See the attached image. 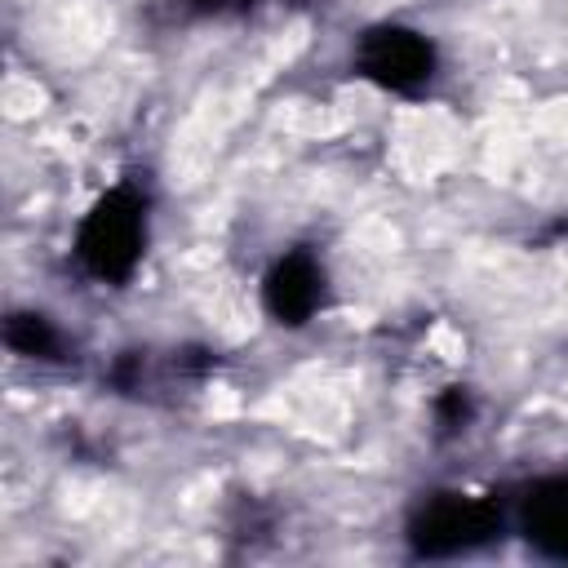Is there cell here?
Wrapping results in <instances>:
<instances>
[{
    "label": "cell",
    "instance_id": "5b68a950",
    "mask_svg": "<svg viewBox=\"0 0 568 568\" xmlns=\"http://www.w3.org/2000/svg\"><path fill=\"white\" fill-rule=\"evenodd\" d=\"M519 528L541 555L568 559V479H546L528 488L519 506Z\"/></svg>",
    "mask_w": 568,
    "mask_h": 568
},
{
    "label": "cell",
    "instance_id": "7a4b0ae2",
    "mask_svg": "<svg viewBox=\"0 0 568 568\" xmlns=\"http://www.w3.org/2000/svg\"><path fill=\"white\" fill-rule=\"evenodd\" d=\"M501 524V510L493 501L466 497V493H439L430 497L413 524H408V541L417 555H462L484 546Z\"/></svg>",
    "mask_w": 568,
    "mask_h": 568
},
{
    "label": "cell",
    "instance_id": "6da1fadb",
    "mask_svg": "<svg viewBox=\"0 0 568 568\" xmlns=\"http://www.w3.org/2000/svg\"><path fill=\"white\" fill-rule=\"evenodd\" d=\"M142 244H146V204L129 186L106 191L89 209V217L80 222V235H75L80 262L98 280H111V284L133 275V266L142 257Z\"/></svg>",
    "mask_w": 568,
    "mask_h": 568
},
{
    "label": "cell",
    "instance_id": "3957f363",
    "mask_svg": "<svg viewBox=\"0 0 568 568\" xmlns=\"http://www.w3.org/2000/svg\"><path fill=\"white\" fill-rule=\"evenodd\" d=\"M430 67H435L430 40L408 27H377L359 44V71L386 89H417L422 80H430Z\"/></svg>",
    "mask_w": 568,
    "mask_h": 568
},
{
    "label": "cell",
    "instance_id": "277c9868",
    "mask_svg": "<svg viewBox=\"0 0 568 568\" xmlns=\"http://www.w3.org/2000/svg\"><path fill=\"white\" fill-rule=\"evenodd\" d=\"M262 297H266V311L280 320V324H306L320 302H324V271L311 253H288L275 262V271L266 275L262 284Z\"/></svg>",
    "mask_w": 568,
    "mask_h": 568
}]
</instances>
